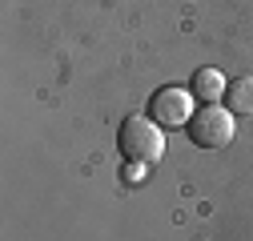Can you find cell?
<instances>
[{"mask_svg": "<svg viewBox=\"0 0 253 241\" xmlns=\"http://www.w3.org/2000/svg\"><path fill=\"white\" fill-rule=\"evenodd\" d=\"M225 109L233 113V117H253V77L245 73V77H237V80H229V88H225Z\"/></svg>", "mask_w": 253, "mask_h": 241, "instance_id": "5b68a950", "label": "cell"}, {"mask_svg": "<svg viewBox=\"0 0 253 241\" xmlns=\"http://www.w3.org/2000/svg\"><path fill=\"white\" fill-rule=\"evenodd\" d=\"M189 141L197 149H225L233 141V113L225 105H201L185 125Z\"/></svg>", "mask_w": 253, "mask_h": 241, "instance_id": "7a4b0ae2", "label": "cell"}, {"mask_svg": "<svg viewBox=\"0 0 253 241\" xmlns=\"http://www.w3.org/2000/svg\"><path fill=\"white\" fill-rule=\"evenodd\" d=\"M193 93L189 88H177V84H165V88H157V93L149 97V113L161 129H185L189 125V117H193Z\"/></svg>", "mask_w": 253, "mask_h": 241, "instance_id": "3957f363", "label": "cell"}, {"mask_svg": "<svg viewBox=\"0 0 253 241\" xmlns=\"http://www.w3.org/2000/svg\"><path fill=\"white\" fill-rule=\"evenodd\" d=\"M117 153L129 165H157L165 153V129L153 117H125L117 129Z\"/></svg>", "mask_w": 253, "mask_h": 241, "instance_id": "6da1fadb", "label": "cell"}, {"mask_svg": "<svg viewBox=\"0 0 253 241\" xmlns=\"http://www.w3.org/2000/svg\"><path fill=\"white\" fill-rule=\"evenodd\" d=\"M225 88H229V80L217 69H197L193 80H189V93H193V101H201V105H217L221 97H225Z\"/></svg>", "mask_w": 253, "mask_h": 241, "instance_id": "277c9868", "label": "cell"}]
</instances>
